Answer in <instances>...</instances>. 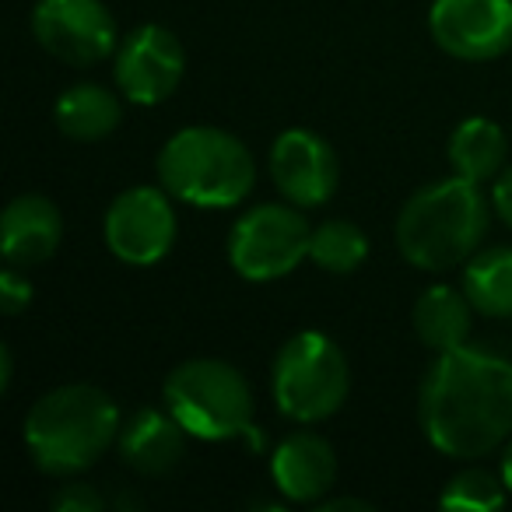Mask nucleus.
I'll list each match as a JSON object with an SVG mask.
<instances>
[{
    "label": "nucleus",
    "instance_id": "nucleus-17",
    "mask_svg": "<svg viewBox=\"0 0 512 512\" xmlns=\"http://www.w3.org/2000/svg\"><path fill=\"white\" fill-rule=\"evenodd\" d=\"M446 155L456 176L470 179V183H484V179H495L502 172L505 155H509V137L488 116H467L449 134Z\"/></svg>",
    "mask_w": 512,
    "mask_h": 512
},
{
    "label": "nucleus",
    "instance_id": "nucleus-16",
    "mask_svg": "<svg viewBox=\"0 0 512 512\" xmlns=\"http://www.w3.org/2000/svg\"><path fill=\"white\" fill-rule=\"evenodd\" d=\"M474 313L477 309L470 306L467 292L449 285H432L414 302V334L435 355L456 351L467 344L470 327H474Z\"/></svg>",
    "mask_w": 512,
    "mask_h": 512
},
{
    "label": "nucleus",
    "instance_id": "nucleus-14",
    "mask_svg": "<svg viewBox=\"0 0 512 512\" xmlns=\"http://www.w3.org/2000/svg\"><path fill=\"white\" fill-rule=\"evenodd\" d=\"M64 239V218L57 204L43 193H22L4 207L0 218V249L15 267L46 264Z\"/></svg>",
    "mask_w": 512,
    "mask_h": 512
},
{
    "label": "nucleus",
    "instance_id": "nucleus-3",
    "mask_svg": "<svg viewBox=\"0 0 512 512\" xmlns=\"http://www.w3.org/2000/svg\"><path fill=\"white\" fill-rule=\"evenodd\" d=\"M488 232V200L481 183L449 176L421 186L397 214L400 256L418 271L442 274L477 253Z\"/></svg>",
    "mask_w": 512,
    "mask_h": 512
},
{
    "label": "nucleus",
    "instance_id": "nucleus-9",
    "mask_svg": "<svg viewBox=\"0 0 512 512\" xmlns=\"http://www.w3.org/2000/svg\"><path fill=\"white\" fill-rule=\"evenodd\" d=\"M32 36L50 57L71 67H95L120 46L116 18L102 0H36Z\"/></svg>",
    "mask_w": 512,
    "mask_h": 512
},
{
    "label": "nucleus",
    "instance_id": "nucleus-26",
    "mask_svg": "<svg viewBox=\"0 0 512 512\" xmlns=\"http://www.w3.org/2000/svg\"><path fill=\"white\" fill-rule=\"evenodd\" d=\"M323 512H337V509H372L365 498H330V502L320 505Z\"/></svg>",
    "mask_w": 512,
    "mask_h": 512
},
{
    "label": "nucleus",
    "instance_id": "nucleus-12",
    "mask_svg": "<svg viewBox=\"0 0 512 512\" xmlns=\"http://www.w3.org/2000/svg\"><path fill=\"white\" fill-rule=\"evenodd\" d=\"M271 176L281 197L295 207H323L341 183V162L330 141L313 130L292 127L271 148Z\"/></svg>",
    "mask_w": 512,
    "mask_h": 512
},
{
    "label": "nucleus",
    "instance_id": "nucleus-4",
    "mask_svg": "<svg viewBox=\"0 0 512 512\" xmlns=\"http://www.w3.org/2000/svg\"><path fill=\"white\" fill-rule=\"evenodd\" d=\"M158 179L176 200L204 211L235 207L253 193L256 162L221 127H183L158 151Z\"/></svg>",
    "mask_w": 512,
    "mask_h": 512
},
{
    "label": "nucleus",
    "instance_id": "nucleus-2",
    "mask_svg": "<svg viewBox=\"0 0 512 512\" xmlns=\"http://www.w3.org/2000/svg\"><path fill=\"white\" fill-rule=\"evenodd\" d=\"M120 407L92 383H67L43 393L25 414V446L43 474L74 477L120 442Z\"/></svg>",
    "mask_w": 512,
    "mask_h": 512
},
{
    "label": "nucleus",
    "instance_id": "nucleus-18",
    "mask_svg": "<svg viewBox=\"0 0 512 512\" xmlns=\"http://www.w3.org/2000/svg\"><path fill=\"white\" fill-rule=\"evenodd\" d=\"M120 120H123L120 99L106 85H92V81L67 88L57 99V106H53V123H57L60 134L85 144L109 137L120 127Z\"/></svg>",
    "mask_w": 512,
    "mask_h": 512
},
{
    "label": "nucleus",
    "instance_id": "nucleus-23",
    "mask_svg": "<svg viewBox=\"0 0 512 512\" xmlns=\"http://www.w3.org/2000/svg\"><path fill=\"white\" fill-rule=\"evenodd\" d=\"M102 495L92 484H64V488L53 495V509L60 512H102Z\"/></svg>",
    "mask_w": 512,
    "mask_h": 512
},
{
    "label": "nucleus",
    "instance_id": "nucleus-6",
    "mask_svg": "<svg viewBox=\"0 0 512 512\" xmlns=\"http://www.w3.org/2000/svg\"><path fill=\"white\" fill-rule=\"evenodd\" d=\"M274 404L299 425H316L348 400L351 369L341 344L323 330H302L281 344L271 372Z\"/></svg>",
    "mask_w": 512,
    "mask_h": 512
},
{
    "label": "nucleus",
    "instance_id": "nucleus-24",
    "mask_svg": "<svg viewBox=\"0 0 512 512\" xmlns=\"http://www.w3.org/2000/svg\"><path fill=\"white\" fill-rule=\"evenodd\" d=\"M491 204H495V214L512 228V165L505 172L495 176V190H491Z\"/></svg>",
    "mask_w": 512,
    "mask_h": 512
},
{
    "label": "nucleus",
    "instance_id": "nucleus-20",
    "mask_svg": "<svg viewBox=\"0 0 512 512\" xmlns=\"http://www.w3.org/2000/svg\"><path fill=\"white\" fill-rule=\"evenodd\" d=\"M369 256V239L348 218H330L320 228H313V246L309 260L327 274H351L365 264Z\"/></svg>",
    "mask_w": 512,
    "mask_h": 512
},
{
    "label": "nucleus",
    "instance_id": "nucleus-19",
    "mask_svg": "<svg viewBox=\"0 0 512 512\" xmlns=\"http://www.w3.org/2000/svg\"><path fill=\"white\" fill-rule=\"evenodd\" d=\"M463 292L470 306L488 320L512 316V246L474 253L463 267Z\"/></svg>",
    "mask_w": 512,
    "mask_h": 512
},
{
    "label": "nucleus",
    "instance_id": "nucleus-15",
    "mask_svg": "<svg viewBox=\"0 0 512 512\" xmlns=\"http://www.w3.org/2000/svg\"><path fill=\"white\" fill-rule=\"evenodd\" d=\"M186 428L169 407H144L120 428V456L144 477L169 474L186 453Z\"/></svg>",
    "mask_w": 512,
    "mask_h": 512
},
{
    "label": "nucleus",
    "instance_id": "nucleus-10",
    "mask_svg": "<svg viewBox=\"0 0 512 512\" xmlns=\"http://www.w3.org/2000/svg\"><path fill=\"white\" fill-rule=\"evenodd\" d=\"M186 74V50L162 25H141L116 46V88L134 106H158L172 99Z\"/></svg>",
    "mask_w": 512,
    "mask_h": 512
},
{
    "label": "nucleus",
    "instance_id": "nucleus-5",
    "mask_svg": "<svg viewBox=\"0 0 512 512\" xmlns=\"http://www.w3.org/2000/svg\"><path fill=\"white\" fill-rule=\"evenodd\" d=\"M165 407L204 442L253 435V393L235 365L221 358H190L165 379Z\"/></svg>",
    "mask_w": 512,
    "mask_h": 512
},
{
    "label": "nucleus",
    "instance_id": "nucleus-27",
    "mask_svg": "<svg viewBox=\"0 0 512 512\" xmlns=\"http://www.w3.org/2000/svg\"><path fill=\"white\" fill-rule=\"evenodd\" d=\"M502 481H505V488H509V495H512V435L505 439V453H502Z\"/></svg>",
    "mask_w": 512,
    "mask_h": 512
},
{
    "label": "nucleus",
    "instance_id": "nucleus-7",
    "mask_svg": "<svg viewBox=\"0 0 512 512\" xmlns=\"http://www.w3.org/2000/svg\"><path fill=\"white\" fill-rule=\"evenodd\" d=\"M313 228L295 204H256L232 225L228 264L246 281L288 278L309 256Z\"/></svg>",
    "mask_w": 512,
    "mask_h": 512
},
{
    "label": "nucleus",
    "instance_id": "nucleus-25",
    "mask_svg": "<svg viewBox=\"0 0 512 512\" xmlns=\"http://www.w3.org/2000/svg\"><path fill=\"white\" fill-rule=\"evenodd\" d=\"M11 376H15V355L8 344H0V390H11Z\"/></svg>",
    "mask_w": 512,
    "mask_h": 512
},
{
    "label": "nucleus",
    "instance_id": "nucleus-8",
    "mask_svg": "<svg viewBox=\"0 0 512 512\" xmlns=\"http://www.w3.org/2000/svg\"><path fill=\"white\" fill-rule=\"evenodd\" d=\"M165 186H130L109 204L102 235L109 253L127 267L162 264L176 246V211Z\"/></svg>",
    "mask_w": 512,
    "mask_h": 512
},
{
    "label": "nucleus",
    "instance_id": "nucleus-22",
    "mask_svg": "<svg viewBox=\"0 0 512 512\" xmlns=\"http://www.w3.org/2000/svg\"><path fill=\"white\" fill-rule=\"evenodd\" d=\"M29 306H32V281L25 274H18L15 264H8L0 271V309L8 316H18Z\"/></svg>",
    "mask_w": 512,
    "mask_h": 512
},
{
    "label": "nucleus",
    "instance_id": "nucleus-1",
    "mask_svg": "<svg viewBox=\"0 0 512 512\" xmlns=\"http://www.w3.org/2000/svg\"><path fill=\"white\" fill-rule=\"evenodd\" d=\"M418 414L442 456H488L512 435V362L467 344L442 351L425 372Z\"/></svg>",
    "mask_w": 512,
    "mask_h": 512
},
{
    "label": "nucleus",
    "instance_id": "nucleus-13",
    "mask_svg": "<svg viewBox=\"0 0 512 512\" xmlns=\"http://www.w3.org/2000/svg\"><path fill=\"white\" fill-rule=\"evenodd\" d=\"M271 477L288 502H320L337 484V453L323 435L292 432L271 453Z\"/></svg>",
    "mask_w": 512,
    "mask_h": 512
},
{
    "label": "nucleus",
    "instance_id": "nucleus-11",
    "mask_svg": "<svg viewBox=\"0 0 512 512\" xmlns=\"http://www.w3.org/2000/svg\"><path fill=\"white\" fill-rule=\"evenodd\" d=\"M428 29L442 53L484 64L512 50V0H435Z\"/></svg>",
    "mask_w": 512,
    "mask_h": 512
},
{
    "label": "nucleus",
    "instance_id": "nucleus-21",
    "mask_svg": "<svg viewBox=\"0 0 512 512\" xmlns=\"http://www.w3.org/2000/svg\"><path fill=\"white\" fill-rule=\"evenodd\" d=\"M505 495H509V488H505L502 474L495 477L481 467H470L460 470L453 481H446L439 505L453 512H491V509H502Z\"/></svg>",
    "mask_w": 512,
    "mask_h": 512
}]
</instances>
